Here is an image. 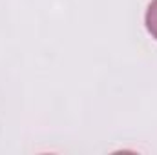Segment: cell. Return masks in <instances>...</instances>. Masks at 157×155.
Wrapping results in <instances>:
<instances>
[{
    "label": "cell",
    "mask_w": 157,
    "mask_h": 155,
    "mask_svg": "<svg viewBox=\"0 0 157 155\" xmlns=\"http://www.w3.org/2000/svg\"><path fill=\"white\" fill-rule=\"evenodd\" d=\"M146 29L150 31V35L154 39H157V0H154L148 6V11H146Z\"/></svg>",
    "instance_id": "obj_1"
}]
</instances>
